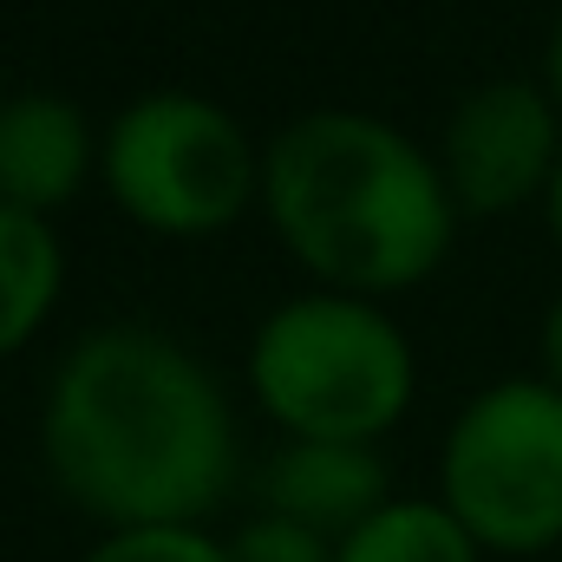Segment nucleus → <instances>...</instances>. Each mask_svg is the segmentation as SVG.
I'll return each mask as SVG.
<instances>
[{
	"label": "nucleus",
	"mask_w": 562,
	"mask_h": 562,
	"mask_svg": "<svg viewBox=\"0 0 562 562\" xmlns=\"http://www.w3.org/2000/svg\"><path fill=\"white\" fill-rule=\"evenodd\" d=\"M53 491L105 530H203L236 477L223 380L164 327H86L40 400Z\"/></svg>",
	"instance_id": "1"
},
{
	"label": "nucleus",
	"mask_w": 562,
	"mask_h": 562,
	"mask_svg": "<svg viewBox=\"0 0 562 562\" xmlns=\"http://www.w3.org/2000/svg\"><path fill=\"white\" fill-rule=\"evenodd\" d=\"M262 210L276 243L334 294H406L458 236V203L419 138L380 112L321 105L262 150Z\"/></svg>",
	"instance_id": "2"
},
{
	"label": "nucleus",
	"mask_w": 562,
	"mask_h": 562,
	"mask_svg": "<svg viewBox=\"0 0 562 562\" xmlns=\"http://www.w3.org/2000/svg\"><path fill=\"white\" fill-rule=\"evenodd\" d=\"M413 386V340L367 294H288L249 334V393L288 438L373 445L406 419Z\"/></svg>",
	"instance_id": "3"
},
{
	"label": "nucleus",
	"mask_w": 562,
	"mask_h": 562,
	"mask_svg": "<svg viewBox=\"0 0 562 562\" xmlns=\"http://www.w3.org/2000/svg\"><path fill=\"white\" fill-rule=\"evenodd\" d=\"M105 196L150 236L203 243L262 203V150L203 92H144L99 138Z\"/></svg>",
	"instance_id": "4"
},
{
	"label": "nucleus",
	"mask_w": 562,
	"mask_h": 562,
	"mask_svg": "<svg viewBox=\"0 0 562 562\" xmlns=\"http://www.w3.org/2000/svg\"><path fill=\"white\" fill-rule=\"evenodd\" d=\"M438 504L484 557L562 543V393L543 373H510L458 406L438 445Z\"/></svg>",
	"instance_id": "5"
},
{
	"label": "nucleus",
	"mask_w": 562,
	"mask_h": 562,
	"mask_svg": "<svg viewBox=\"0 0 562 562\" xmlns=\"http://www.w3.org/2000/svg\"><path fill=\"white\" fill-rule=\"evenodd\" d=\"M562 164V112L543 79H484L471 86L438 138V170L458 216H510L530 196H550Z\"/></svg>",
	"instance_id": "6"
},
{
	"label": "nucleus",
	"mask_w": 562,
	"mask_h": 562,
	"mask_svg": "<svg viewBox=\"0 0 562 562\" xmlns=\"http://www.w3.org/2000/svg\"><path fill=\"white\" fill-rule=\"evenodd\" d=\"M393 504V471L373 445H327V438H288L269 458L262 510L288 524H307L321 537H353L367 517Z\"/></svg>",
	"instance_id": "7"
},
{
	"label": "nucleus",
	"mask_w": 562,
	"mask_h": 562,
	"mask_svg": "<svg viewBox=\"0 0 562 562\" xmlns=\"http://www.w3.org/2000/svg\"><path fill=\"white\" fill-rule=\"evenodd\" d=\"M99 170V138L86 112L59 92H20L0 112V203L46 216L66 210Z\"/></svg>",
	"instance_id": "8"
},
{
	"label": "nucleus",
	"mask_w": 562,
	"mask_h": 562,
	"mask_svg": "<svg viewBox=\"0 0 562 562\" xmlns=\"http://www.w3.org/2000/svg\"><path fill=\"white\" fill-rule=\"evenodd\" d=\"M66 288V243L46 216L0 203V360L20 353L59 307Z\"/></svg>",
	"instance_id": "9"
},
{
	"label": "nucleus",
	"mask_w": 562,
	"mask_h": 562,
	"mask_svg": "<svg viewBox=\"0 0 562 562\" xmlns=\"http://www.w3.org/2000/svg\"><path fill=\"white\" fill-rule=\"evenodd\" d=\"M334 562H484V550L438 497H393L380 517L334 543Z\"/></svg>",
	"instance_id": "10"
},
{
	"label": "nucleus",
	"mask_w": 562,
	"mask_h": 562,
	"mask_svg": "<svg viewBox=\"0 0 562 562\" xmlns=\"http://www.w3.org/2000/svg\"><path fill=\"white\" fill-rule=\"evenodd\" d=\"M79 562H229V543H216L210 530H105Z\"/></svg>",
	"instance_id": "11"
},
{
	"label": "nucleus",
	"mask_w": 562,
	"mask_h": 562,
	"mask_svg": "<svg viewBox=\"0 0 562 562\" xmlns=\"http://www.w3.org/2000/svg\"><path fill=\"white\" fill-rule=\"evenodd\" d=\"M229 562H334V537L262 510L229 537Z\"/></svg>",
	"instance_id": "12"
},
{
	"label": "nucleus",
	"mask_w": 562,
	"mask_h": 562,
	"mask_svg": "<svg viewBox=\"0 0 562 562\" xmlns=\"http://www.w3.org/2000/svg\"><path fill=\"white\" fill-rule=\"evenodd\" d=\"M543 380L562 393V294L550 301V314H543Z\"/></svg>",
	"instance_id": "13"
},
{
	"label": "nucleus",
	"mask_w": 562,
	"mask_h": 562,
	"mask_svg": "<svg viewBox=\"0 0 562 562\" xmlns=\"http://www.w3.org/2000/svg\"><path fill=\"white\" fill-rule=\"evenodd\" d=\"M543 92L562 112V20H557V33H550V46H543Z\"/></svg>",
	"instance_id": "14"
},
{
	"label": "nucleus",
	"mask_w": 562,
	"mask_h": 562,
	"mask_svg": "<svg viewBox=\"0 0 562 562\" xmlns=\"http://www.w3.org/2000/svg\"><path fill=\"white\" fill-rule=\"evenodd\" d=\"M543 216H550V236H557V249H562V164H557V177H550V196H543Z\"/></svg>",
	"instance_id": "15"
},
{
	"label": "nucleus",
	"mask_w": 562,
	"mask_h": 562,
	"mask_svg": "<svg viewBox=\"0 0 562 562\" xmlns=\"http://www.w3.org/2000/svg\"><path fill=\"white\" fill-rule=\"evenodd\" d=\"M7 99H13V92H7V86H0V112H7Z\"/></svg>",
	"instance_id": "16"
}]
</instances>
